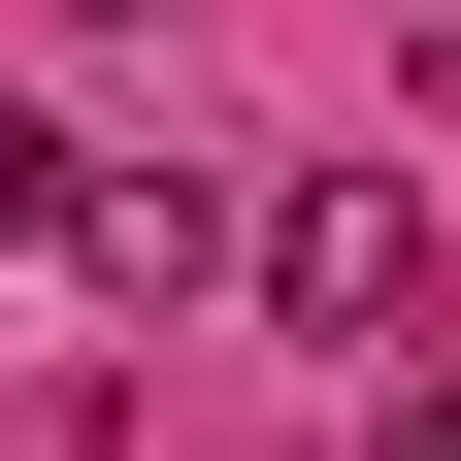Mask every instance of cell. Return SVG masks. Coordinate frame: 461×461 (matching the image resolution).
<instances>
[{
    "instance_id": "obj_4",
    "label": "cell",
    "mask_w": 461,
    "mask_h": 461,
    "mask_svg": "<svg viewBox=\"0 0 461 461\" xmlns=\"http://www.w3.org/2000/svg\"><path fill=\"white\" fill-rule=\"evenodd\" d=\"M363 461H461V363H395V429H363Z\"/></svg>"
},
{
    "instance_id": "obj_1",
    "label": "cell",
    "mask_w": 461,
    "mask_h": 461,
    "mask_svg": "<svg viewBox=\"0 0 461 461\" xmlns=\"http://www.w3.org/2000/svg\"><path fill=\"white\" fill-rule=\"evenodd\" d=\"M230 297H264V330H330V363H395V330H429V198H395V165H297Z\"/></svg>"
},
{
    "instance_id": "obj_3",
    "label": "cell",
    "mask_w": 461,
    "mask_h": 461,
    "mask_svg": "<svg viewBox=\"0 0 461 461\" xmlns=\"http://www.w3.org/2000/svg\"><path fill=\"white\" fill-rule=\"evenodd\" d=\"M67 198H99V132H67V99H0V264H67Z\"/></svg>"
},
{
    "instance_id": "obj_2",
    "label": "cell",
    "mask_w": 461,
    "mask_h": 461,
    "mask_svg": "<svg viewBox=\"0 0 461 461\" xmlns=\"http://www.w3.org/2000/svg\"><path fill=\"white\" fill-rule=\"evenodd\" d=\"M230 264H264L230 165H99V198H67V297H99V330H132V297H230Z\"/></svg>"
}]
</instances>
